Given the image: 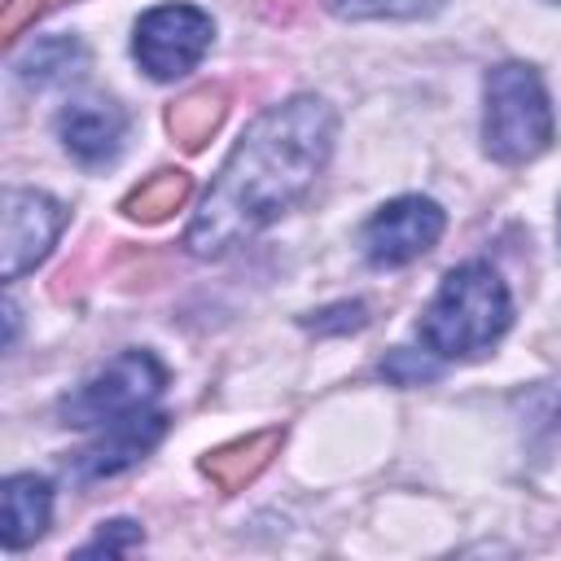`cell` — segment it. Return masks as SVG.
Returning a JSON list of instances; mask_svg holds the SVG:
<instances>
[{
  "mask_svg": "<svg viewBox=\"0 0 561 561\" xmlns=\"http://www.w3.org/2000/svg\"><path fill=\"white\" fill-rule=\"evenodd\" d=\"M337 114L324 96H289L267 105L215 171L202 210L184 232L193 259H219L276 224L329 167Z\"/></svg>",
  "mask_w": 561,
  "mask_h": 561,
  "instance_id": "obj_1",
  "label": "cell"
},
{
  "mask_svg": "<svg viewBox=\"0 0 561 561\" xmlns=\"http://www.w3.org/2000/svg\"><path fill=\"white\" fill-rule=\"evenodd\" d=\"M508 324H513V294L504 276L491 263L469 259L443 276V285L421 311L416 333L421 346L438 359H473L486 355L508 333Z\"/></svg>",
  "mask_w": 561,
  "mask_h": 561,
  "instance_id": "obj_2",
  "label": "cell"
},
{
  "mask_svg": "<svg viewBox=\"0 0 561 561\" xmlns=\"http://www.w3.org/2000/svg\"><path fill=\"white\" fill-rule=\"evenodd\" d=\"M552 131L557 118L539 70L526 61L491 66L482 79V149L504 167H522L552 145Z\"/></svg>",
  "mask_w": 561,
  "mask_h": 561,
  "instance_id": "obj_3",
  "label": "cell"
},
{
  "mask_svg": "<svg viewBox=\"0 0 561 561\" xmlns=\"http://www.w3.org/2000/svg\"><path fill=\"white\" fill-rule=\"evenodd\" d=\"M167 386V368L149 351H118L96 373H88L70 394H61L57 412L66 425H114L136 412H149Z\"/></svg>",
  "mask_w": 561,
  "mask_h": 561,
  "instance_id": "obj_4",
  "label": "cell"
},
{
  "mask_svg": "<svg viewBox=\"0 0 561 561\" xmlns=\"http://www.w3.org/2000/svg\"><path fill=\"white\" fill-rule=\"evenodd\" d=\"M210 39H215V22L206 9L158 4V9L140 13L136 35H131V53L149 79L171 83V79H184L188 70H197V61L210 53Z\"/></svg>",
  "mask_w": 561,
  "mask_h": 561,
  "instance_id": "obj_5",
  "label": "cell"
},
{
  "mask_svg": "<svg viewBox=\"0 0 561 561\" xmlns=\"http://www.w3.org/2000/svg\"><path fill=\"white\" fill-rule=\"evenodd\" d=\"M443 228H447L443 206L434 197L408 193V197H394L368 215L359 245H364V259L373 267H403V263L430 254L438 245Z\"/></svg>",
  "mask_w": 561,
  "mask_h": 561,
  "instance_id": "obj_6",
  "label": "cell"
},
{
  "mask_svg": "<svg viewBox=\"0 0 561 561\" xmlns=\"http://www.w3.org/2000/svg\"><path fill=\"white\" fill-rule=\"evenodd\" d=\"M66 228V206L44 188H9L4 193V237H0V276L18 280L35 263L48 259Z\"/></svg>",
  "mask_w": 561,
  "mask_h": 561,
  "instance_id": "obj_7",
  "label": "cell"
},
{
  "mask_svg": "<svg viewBox=\"0 0 561 561\" xmlns=\"http://www.w3.org/2000/svg\"><path fill=\"white\" fill-rule=\"evenodd\" d=\"M57 140L79 167H110L127 140V110L110 96H75L57 114Z\"/></svg>",
  "mask_w": 561,
  "mask_h": 561,
  "instance_id": "obj_8",
  "label": "cell"
},
{
  "mask_svg": "<svg viewBox=\"0 0 561 561\" xmlns=\"http://www.w3.org/2000/svg\"><path fill=\"white\" fill-rule=\"evenodd\" d=\"M162 434H167V416L162 412H136L127 421L101 425V438L75 456V478H83V482L114 478L127 465H136L145 451H153Z\"/></svg>",
  "mask_w": 561,
  "mask_h": 561,
  "instance_id": "obj_9",
  "label": "cell"
},
{
  "mask_svg": "<svg viewBox=\"0 0 561 561\" xmlns=\"http://www.w3.org/2000/svg\"><path fill=\"white\" fill-rule=\"evenodd\" d=\"M53 522V486L35 473H9L4 478V513H0V539L9 552L35 543Z\"/></svg>",
  "mask_w": 561,
  "mask_h": 561,
  "instance_id": "obj_10",
  "label": "cell"
},
{
  "mask_svg": "<svg viewBox=\"0 0 561 561\" xmlns=\"http://www.w3.org/2000/svg\"><path fill=\"white\" fill-rule=\"evenodd\" d=\"M280 438H285L280 430H259V434L232 438V443L206 451L202 473H206L219 491H241V486H250V482L272 465V456L280 451Z\"/></svg>",
  "mask_w": 561,
  "mask_h": 561,
  "instance_id": "obj_11",
  "label": "cell"
},
{
  "mask_svg": "<svg viewBox=\"0 0 561 561\" xmlns=\"http://www.w3.org/2000/svg\"><path fill=\"white\" fill-rule=\"evenodd\" d=\"M83 66H88V48L75 35H39L18 57V79L31 88H53L75 79Z\"/></svg>",
  "mask_w": 561,
  "mask_h": 561,
  "instance_id": "obj_12",
  "label": "cell"
},
{
  "mask_svg": "<svg viewBox=\"0 0 561 561\" xmlns=\"http://www.w3.org/2000/svg\"><path fill=\"white\" fill-rule=\"evenodd\" d=\"M224 114H228L224 88H219V83H202V88H188V92L167 110V127H171V136H175L184 149H202V145L219 131Z\"/></svg>",
  "mask_w": 561,
  "mask_h": 561,
  "instance_id": "obj_13",
  "label": "cell"
},
{
  "mask_svg": "<svg viewBox=\"0 0 561 561\" xmlns=\"http://www.w3.org/2000/svg\"><path fill=\"white\" fill-rule=\"evenodd\" d=\"M188 193H193V175H184V171H153L149 180H140L127 197H123V210L131 215V219H140V224H162L167 215H175L184 202H188Z\"/></svg>",
  "mask_w": 561,
  "mask_h": 561,
  "instance_id": "obj_14",
  "label": "cell"
},
{
  "mask_svg": "<svg viewBox=\"0 0 561 561\" xmlns=\"http://www.w3.org/2000/svg\"><path fill=\"white\" fill-rule=\"evenodd\" d=\"M337 18H430L443 0H329Z\"/></svg>",
  "mask_w": 561,
  "mask_h": 561,
  "instance_id": "obj_15",
  "label": "cell"
},
{
  "mask_svg": "<svg viewBox=\"0 0 561 561\" xmlns=\"http://www.w3.org/2000/svg\"><path fill=\"white\" fill-rule=\"evenodd\" d=\"M302 324L316 329V333H355V329L368 324V307L364 302H333L324 311H311Z\"/></svg>",
  "mask_w": 561,
  "mask_h": 561,
  "instance_id": "obj_16",
  "label": "cell"
},
{
  "mask_svg": "<svg viewBox=\"0 0 561 561\" xmlns=\"http://www.w3.org/2000/svg\"><path fill=\"white\" fill-rule=\"evenodd\" d=\"M145 535H140V526L136 522H127V517H118V522H105L79 552L83 557H92V552H131L136 543H140Z\"/></svg>",
  "mask_w": 561,
  "mask_h": 561,
  "instance_id": "obj_17",
  "label": "cell"
},
{
  "mask_svg": "<svg viewBox=\"0 0 561 561\" xmlns=\"http://www.w3.org/2000/svg\"><path fill=\"white\" fill-rule=\"evenodd\" d=\"M438 355H416V351H394L386 364H381V373L390 377V381H399V386H416V381H425V377H434L438 373V364H434Z\"/></svg>",
  "mask_w": 561,
  "mask_h": 561,
  "instance_id": "obj_18",
  "label": "cell"
},
{
  "mask_svg": "<svg viewBox=\"0 0 561 561\" xmlns=\"http://www.w3.org/2000/svg\"><path fill=\"white\" fill-rule=\"evenodd\" d=\"M44 4H48V0H4V18H0L4 39H18V35L35 22V13H44Z\"/></svg>",
  "mask_w": 561,
  "mask_h": 561,
  "instance_id": "obj_19",
  "label": "cell"
},
{
  "mask_svg": "<svg viewBox=\"0 0 561 561\" xmlns=\"http://www.w3.org/2000/svg\"><path fill=\"white\" fill-rule=\"evenodd\" d=\"M557 237H561V210H557Z\"/></svg>",
  "mask_w": 561,
  "mask_h": 561,
  "instance_id": "obj_20",
  "label": "cell"
}]
</instances>
